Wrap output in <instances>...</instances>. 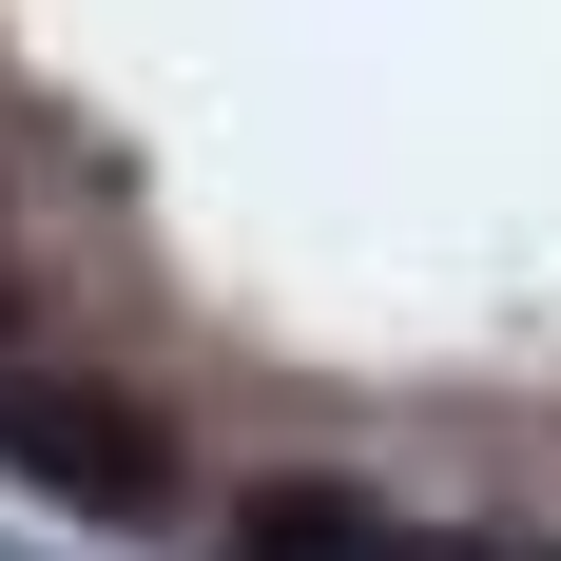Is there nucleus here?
<instances>
[{"label":"nucleus","mask_w":561,"mask_h":561,"mask_svg":"<svg viewBox=\"0 0 561 561\" xmlns=\"http://www.w3.org/2000/svg\"><path fill=\"white\" fill-rule=\"evenodd\" d=\"M0 484H39V504H98V523H136L174 484V446L136 426L116 388H78V368H0Z\"/></svg>","instance_id":"1"},{"label":"nucleus","mask_w":561,"mask_h":561,"mask_svg":"<svg viewBox=\"0 0 561 561\" xmlns=\"http://www.w3.org/2000/svg\"><path fill=\"white\" fill-rule=\"evenodd\" d=\"M232 561H407V542L348 504V484H252V504H232Z\"/></svg>","instance_id":"2"}]
</instances>
